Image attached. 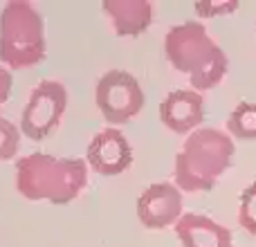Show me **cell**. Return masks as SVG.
<instances>
[{
    "label": "cell",
    "mask_w": 256,
    "mask_h": 247,
    "mask_svg": "<svg viewBox=\"0 0 256 247\" xmlns=\"http://www.w3.org/2000/svg\"><path fill=\"white\" fill-rule=\"evenodd\" d=\"M48 52L45 22L30 0H9L0 12V61L7 68H32Z\"/></svg>",
    "instance_id": "277c9868"
},
{
    "label": "cell",
    "mask_w": 256,
    "mask_h": 247,
    "mask_svg": "<svg viewBox=\"0 0 256 247\" xmlns=\"http://www.w3.org/2000/svg\"><path fill=\"white\" fill-rule=\"evenodd\" d=\"M18 144H20L18 126L0 115V160H12L18 153Z\"/></svg>",
    "instance_id": "5bb4252c"
},
{
    "label": "cell",
    "mask_w": 256,
    "mask_h": 247,
    "mask_svg": "<svg viewBox=\"0 0 256 247\" xmlns=\"http://www.w3.org/2000/svg\"><path fill=\"white\" fill-rule=\"evenodd\" d=\"M68 106V90L61 81L43 79L25 104L20 117V130L30 140H45L58 126Z\"/></svg>",
    "instance_id": "8992f818"
},
{
    "label": "cell",
    "mask_w": 256,
    "mask_h": 247,
    "mask_svg": "<svg viewBox=\"0 0 256 247\" xmlns=\"http://www.w3.org/2000/svg\"><path fill=\"white\" fill-rule=\"evenodd\" d=\"M86 162L102 176H120L132 164V146L120 128H104L90 140Z\"/></svg>",
    "instance_id": "ba28073f"
},
{
    "label": "cell",
    "mask_w": 256,
    "mask_h": 247,
    "mask_svg": "<svg viewBox=\"0 0 256 247\" xmlns=\"http://www.w3.org/2000/svg\"><path fill=\"white\" fill-rule=\"evenodd\" d=\"M94 99L102 115L110 124H124L144 108V90L126 70H110L102 74L94 88Z\"/></svg>",
    "instance_id": "5b68a950"
},
{
    "label": "cell",
    "mask_w": 256,
    "mask_h": 247,
    "mask_svg": "<svg viewBox=\"0 0 256 247\" xmlns=\"http://www.w3.org/2000/svg\"><path fill=\"white\" fill-rule=\"evenodd\" d=\"M240 7L238 0H225V2H216V0H202L196 2L194 9L200 14L202 18H214V16H222V14H232Z\"/></svg>",
    "instance_id": "9a60e30c"
},
{
    "label": "cell",
    "mask_w": 256,
    "mask_h": 247,
    "mask_svg": "<svg viewBox=\"0 0 256 247\" xmlns=\"http://www.w3.org/2000/svg\"><path fill=\"white\" fill-rule=\"evenodd\" d=\"M176 234L182 247H234L232 232L204 214H182L176 222Z\"/></svg>",
    "instance_id": "30bf717a"
},
{
    "label": "cell",
    "mask_w": 256,
    "mask_h": 247,
    "mask_svg": "<svg viewBox=\"0 0 256 247\" xmlns=\"http://www.w3.org/2000/svg\"><path fill=\"white\" fill-rule=\"evenodd\" d=\"M238 222L245 232L256 236V180L248 184L240 194V204H238Z\"/></svg>",
    "instance_id": "4fadbf2b"
},
{
    "label": "cell",
    "mask_w": 256,
    "mask_h": 247,
    "mask_svg": "<svg viewBox=\"0 0 256 247\" xmlns=\"http://www.w3.org/2000/svg\"><path fill=\"white\" fill-rule=\"evenodd\" d=\"M164 54L176 70L189 76L198 92L218 86L227 74V56L222 48L209 36L207 27L194 18L166 32Z\"/></svg>",
    "instance_id": "7a4b0ae2"
},
{
    "label": "cell",
    "mask_w": 256,
    "mask_h": 247,
    "mask_svg": "<svg viewBox=\"0 0 256 247\" xmlns=\"http://www.w3.org/2000/svg\"><path fill=\"white\" fill-rule=\"evenodd\" d=\"M160 120L173 132H194L204 120V99L198 90H171L160 104Z\"/></svg>",
    "instance_id": "9c48e42d"
},
{
    "label": "cell",
    "mask_w": 256,
    "mask_h": 247,
    "mask_svg": "<svg viewBox=\"0 0 256 247\" xmlns=\"http://www.w3.org/2000/svg\"><path fill=\"white\" fill-rule=\"evenodd\" d=\"M236 144L218 128L200 126L189 132L176 155V182L180 191H209L232 166Z\"/></svg>",
    "instance_id": "3957f363"
},
{
    "label": "cell",
    "mask_w": 256,
    "mask_h": 247,
    "mask_svg": "<svg viewBox=\"0 0 256 247\" xmlns=\"http://www.w3.org/2000/svg\"><path fill=\"white\" fill-rule=\"evenodd\" d=\"M88 184V162L81 158H54L30 153L16 162V189L27 200L68 204Z\"/></svg>",
    "instance_id": "6da1fadb"
},
{
    "label": "cell",
    "mask_w": 256,
    "mask_h": 247,
    "mask_svg": "<svg viewBox=\"0 0 256 247\" xmlns=\"http://www.w3.org/2000/svg\"><path fill=\"white\" fill-rule=\"evenodd\" d=\"M12 86H14L12 72H9L4 66H0V106L9 99V94H12Z\"/></svg>",
    "instance_id": "2e32d148"
},
{
    "label": "cell",
    "mask_w": 256,
    "mask_h": 247,
    "mask_svg": "<svg viewBox=\"0 0 256 247\" xmlns=\"http://www.w3.org/2000/svg\"><path fill=\"white\" fill-rule=\"evenodd\" d=\"M227 130L238 140H256V104L240 102L227 117Z\"/></svg>",
    "instance_id": "7c38bea8"
},
{
    "label": "cell",
    "mask_w": 256,
    "mask_h": 247,
    "mask_svg": "<svg viewBox=\"0 0 256 247\" xmlns=\"http://www.w3.org/2000/svg\"><path fill=\"white\" fill-rule=\"evenodd\" d=\"M102 7L120 36H137L153 22V4L148 0H104Z\"/></svg>",
    "instance_id": "8fae6325"
},
{
    "label": "cell",
    "mask_w": 256,
    "mask_h": 247,
    "mask_svg": "<svg viewBox=\"0 0 256 247\" xmlns=\"http://www.w3.org/2000/svg\"><path fill=\"white\" fill-rule=\"evenodd\" d=\"M184 198L173 182H153L137 198V218L148 230L176 225L182 218Z\"/></svg>",
    "instance_id": "52a82bcc"
}]
</instances>
